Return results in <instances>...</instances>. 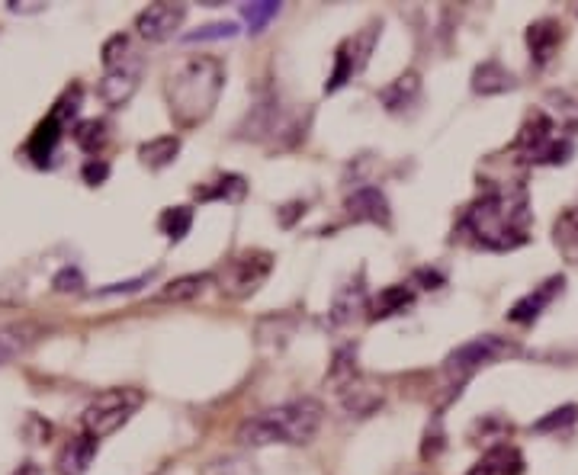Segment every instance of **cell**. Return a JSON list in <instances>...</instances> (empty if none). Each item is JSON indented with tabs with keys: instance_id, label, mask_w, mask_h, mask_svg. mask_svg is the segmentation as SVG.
<instances>
[{
	"instance_id": "6da1fadb",
	"label": "cell",
	"mask_w": 578,
	"mask_h": 475,
	"mask_svg": "<svg viewBox=\"0 0 578 475\" xmlns=\"http://www.w3.org/2000/svg\"><path fill=\"white\" fill-rule=\"evenodd\" d=\"M463 228L489 251H514L527 241L530 203L521 180H492L466 209Z\"/></svg>"
},
{
	"instance_id": "7a4b0ae2",
	"label": "cell",
	"mask_w": 578,
	"mask_h": 475,
	"mask_svg": "<svg viewBox=\"0 0 578 475\" xmlns=\"http://www.w3.org/2000/svg\"><path fill=\"white\" fill-rule=\"evenodd\" d=\"M325 421V408L318 398H293V402L267 408L261 415H251L238 424L235 440L245 447H270V443H289L306 447L318 437Z\"/></svg>"
},
{
	"instance_id": "3957f363",
	"label": "cell",
	"mask_w": 578,
	"mask_h": 475,
	"mask_svg": "<svg viewBox=\"0 0 578 475\" xmlns=\"http://www.w3.org/2000/svg\"><path fill=\"white\" fill-rule=\"evenodd\" d=\"M225 87V68L212 55H193L180 65L171 81H167V100H171V116L180 126H196L206 122L216 110Z\"/></svg>"
},
{
	"instance_id": "277c9868",
	"label": "cell",
	"mask_w": 578,
	"mask_h": 475,
	"mask_svg": "<svg viewBox=\"0 0 578 475\" xmlns=\"http://www.w3.org/2000/svg\"><path fill=\"white\" fill-rule=\"evenodd\" d=\"M142 405V392L139 389H110V392H100L94 402L84 408L81 415V427L87 437L103 440L116 434L135 411Z\"/></svg>"
},
{
	"instance_id": "5b68a950",
	"label": "cell",
	"mask_w": 578,
	"mask_h": 475,
	"mask_svg": "<svg viewBox=\"0 0 578 475\" xmlns=\"http://www.w3.org/2000/svg\"><path fill=\"white\" fill-rule=\"evenodd\" d=\"M273 270V257L267 251H245L232 257L219 273V289L228 299H248L257 289L264 286V280Z\"/></svg>"
},
{
	"instance_id": "8992f818",
	"label": "cell",
	"mask_w": 578,
	"mask_h": 475,
	"mask_svg": "<svg viewBox=\"0 0 578 475\" xmlns=\"http://www.w3.org/2000/svg\"><path fill=\"white\" fill-rule=\"evenodd\" d=\"M521 354V347L508 337H498V334H482V337H473V341H466L453 350L447 357V370L450 373H473L479 366H489V363H498L505 357H517Z\"/></svg>"
},
{
	"instance_id": "52a82bcc",
	"label": "cell",
	"mask_w": 578,
	"mask_h": 475,
	"mask_svg": "<svg viewBox=\"0 0 578 475\" xmlns=\"http://www.w3.org/2000/svg\"><path fill=\"white\" fill-rule=\"evenodd\" d=\"M184 17H187L184 4H148L139 17H135V29H139V36L148 42H164L177 33Z\"/></svg>"
},
{
	"instance_id": "ba28073f",
	"label": "cell",
	"mask_w": 578,
	"mask_h": 475,
	"mask_svg": "<svg viewBox=\"0 0 578 475\" xmlns=\"http://www.w3.org/2000/svg\"><path fill=\"white\" fill-rule=\"evenodd\" d=\"M556 139V122L546 110H534L527 113L521 132H517V142H514V151H524L527 161H537L540 151Z\"/></svg>"
},
{
	"instance_id": "9c48e42d",
	"label": "cell",
	"mask_w": 578,
	"mask_h": 475,
	"mask_svg": "<svg viewBox=\"0 0 578 475\" xmlns=\"http://www.w3.org/2000/svg\"><path fill=\"white\" fill-rule=\"evenodd\" d=\"M562 286H566V277H550L546 283H540L534 293H527L524 299H517L511 305L508 318L514 321V325H534V321L543 315L546 305H550L562 293Z\"/></svg>"
},
{
	"instance_id": "30bf717a",
	"label": "cell",
	"mask_w": 578,
	"mask_h": 475,
	"mask_svg": "<svg viewBox=\"0 0 578 475\" xmlns=\"http://www.w3.org/2000/svg\"><path fill=\"white\" fill-rule=\"evenodd\" d=\"M347 216L354 222H373V225H389V199L379 187H360L347 196Z\"/></svg>"
},
{
	"instance_id": "8fae6325",
	"label": "cell",
	"mask_w": 578,
	"mask_h": 475,
	"mask_svg": "<svg viewBox=\"0 0 578 475\" xmlns=\"http://www.w3.org/2000/svg\"><path fill=\"white\" fill-rule=\"evenodd\" d=\"M139 71L142 65H129V68H116V71H106L100 84H97V94L106 106H126L135 94V87H139Z\"/></svg>"
},
{
	"instance_id": "7c38bea8",
	"label": "cell",
	"mask_w": 578,
	"mask_h": 475,
	"mask_svg": "<svg viewBox=\"0 0 578 475\" xmlns=\"http://www.w3.org/2000/svg\"><path fill=\"white\" fill-rule=\"evenodd\" d=\"M39 334H42V328L33 325V321H13V325L0 328V366L23 357L26 350L39 341Z\"/></svg>"
},
{
	"instance_id": "4fadbf2b",
	"label": "cell",
	"mask_w": 578,
	"mask_h": 475,
	"mask_svg": "<svg viewBox=\"0 0 578 475\" xmlns=\"http://www.w3.org/2000/svg\"><path fill=\"white\" fill-rule=\"evenodd\" d=\"M562 42V26L553 23V20H537L530 23L527 29V49H530V58L537 61V65H546Z\"/></svg>"
},
{
	"instance_id": "5bb4252c",
	"label": "cell",
	"mask_w": 578,
	"mask_h": 475,
	"mask_svg": "<svg viewBox=\"0 0 578 475\" xmlns=\"http://www.w3.org/2000/svg\"><path fill=\"white\" fill-rule=\"evenodd\" d=\"M62 129H65V122L58 119L55 113H49V116H45V119L39 122V126H36L33 139H29V145H26V155L33 158L39 167H42V164H49V158H52V151H55L58 139H62Z\"/></svg>"
},
{
	"instance_id": "9a60e30c",
	"label": "cell",
	"mask_w": 578,
	"mask_h": 475,
	"mask_svg": "<svg viewBox=\"0 0 578 475\" xmlns=\"http://www.w3.org/2000/svg\"><path fill=\"white\" fill-rule=\"evenodd\" d=\"M97 456V440L94 437H74L71 443H65L62 456H58V475H84L87 466L94 463Z\"/></svg>"
},
{
	"instance_id": "2e32d148",
	"label": "cell",
	"mask_w": 578,
	"mask_h": 475,
	"mask_svg": "<svg viewBox=\"0 0 578 475\" xmlns=\"http://www.w3.org/2000/svg\"><path fill=\"white\" fill-rule=\"evenodd\" d=\"M517 81L514 74L498 65V61H482V65L473 71V90L482 97H492V94H508V90H514Z\"/></svg>"
},
{
	"instance_id": "e0dca14e",
	"label": "cell",
	"mask_w": 578,
	"mask_h": 475,
	"mask_svg": "<svg viewBox=\"0 0 578 475\" xmlns=\"http://www.w3.org/2000/svg\"><path fill=\"white\" fill-rule=\"evenodd\" d=\"M521 469H524L521 453L508 447V443H498V447H492L479 459L476 469L469 475H521Z\"/></svg>"
},
{
	"instance_id": "ac0fdd59",
	"label": "cell",
	"mask_w": 578,
	"mask_h": 475,
	"mask_svg": "<svg viewBox=\"0 0 578 475\" xmlns=\"http://www.w3.org/2000/svg\"><path fill=\"white\" fill-rule=\"evenodd\" d=\"M212 283H216L212 273H187V277L164 283L161 293H158V302H190L196 296H203Z\"/></svg>"
},
{
	"instance_id": "d6986e66",
	"label": "cell",
	"mask_w": 578,
	"mask_h": 475,
	"mask_svg": "<svg viewBox=\"0 0 578 475\" xmlns=\"http://www.w3.org/2000/svg\"><path fill=\"white\" fill-rule=\"evenodd\" d=\"M421 94V81L415 71H405L402 78H395L383 94H379V100H383V106L389 113H399V110H408Z\"/></svg>"
},
{
	"instance_id": "ffe728a7",
	"label": "cell",
	"mask_w": 578,
	"mask_h": 475,
	"mask_svg": "<svg viewBox=\"0 0 578 475\" xmlns=\"http://www.w3.org/2000/svg\"><path fill=\"white\" fill-rule=\"evenodd\" d=\"M553 241L566 260H578V206H569L559 212L553 225Z\"/></svg>"
},
{
	"instance_id": "44dd1931",
	"label": "cell",
	"mask_w": 578,
	"mask_h": 475,
	"mask_svg": "<svg viewBox=\"0 0 578 475\" xmlns=\"http://www.w3.org/2000/svg\"><path fill=\"white\" fill-rule=\"evenodd\" d=\"M341 395H344V408L357 418H367L379 405H383V389L367 386V382H360V379L354 382L351 389H344Z\"/></svg>"
},
{
	"instance_id": "7402d4cb",
	"label": "cell",
	"mask_w": 578,
	"mask_h": 475,
	"mask_svg": "<svg viewBox=\"0 0 578 475\" xmlns=\"http://www.w3.org/2000/svg\"><path fill=\"white\" fill-rule=\"evenodd\" d=\"M177 151H180L177 135H158V139L139 145V158L145 167H151V171H161V167H167L177 158Z\"/></svg>"
},
{
	"instance_id": "603a6c76",
	"label": "cell",
	"mask_w": 578,
	"mask_h": 475,
	"mask_svg": "<svg viewBox=\"0 0 578 475\" xmlns=\"http://www.w3.org/2000/svg\"><path fill=\"white\" fill-rule=\"evenodd\" d=\"M103 68L106 71H116V68H129V65H142L139 61V52H135V45H132V39L129 36H123V33H116V36H110L103 42Z\"/></svg>"
},
{
	"instance_id": "cb8c5ba5",
	"label": "cell",
	"mask_w": 578,
	"mask_h": 475,
	"mask_svg": "<svg viewBox=\"0 0 578 475\" xmlns=\"http://www.w3.org/2000/svg\"><path fill=\"white\" fill-rule=\"evenodd\" d=\"M357 379H360L357 376V347H341L328 370V382L338 392H344V389H351Z\"/></svg>"
},
{
	"instance_id": "d4e9b609",
	"label": "cell",
	"mask_w": 578,
	"mask_h": 475,
	"mask_svg": "<svg viewBox=\"0 0 578 475\" xmlns=\"http://www.w3.org/2000/svg\"><path fill=\"white\" fill-rule=\"evenodd\" d=\"M415 302V293L408 286H386L383 293L373 299V312L370 318H389V315H399L405 312L408 305Z\"/></svg>"
},
{
	"instance_id": "484cf974",
	"label": "cell",
	"mask_w": 578,
	"mask_h": 475,
	"mask_svg": "<svg viewBox=\"0 0 578 475\" xmlns=\"http://www.w3.org/2000/svg\"><path fill=\"white\" fill-rule=\"evenodd\" d=\"M363 312V289L360 286H344L338 296H334V305H331V325L334 328H344L347 321H354V315Z\"/></svg>"
},
{
	"instance_id": "4316f807",
	"label": "cell",
	"mask_w": 578,
	"mask_h": 475,
	"mask_svg": "<svg viewBox=\"0 0 578 475\" xmlns=\"http://www.w3.org/2000/svg\"><path fill=\"white\" fill-rule=\"evenodd\" d=\"M245 193H248V183L238 174H228V177L216 180V187H209V190H196L200 199H225V203H241Z\"/></svg>"
},
{
	"instance_id": "83f0119b",
	"label": "cell",
	"mask_w": 578,
	"mask_h": 475,
	"mask_svg": "<svg viewBox=\"0 0 578 475\" xmlns=\"http://www.w3.org/2000/svg\"><path fill=\"white\" fill-rule=\"evenodd\" d=\"M74 142H78V148H84L87 155H97L106 142V122L103 119L78 122V126H74Z\"/></svg>"
},
{
	"instance_id": "f1b7e54d",
	"label": "cell",
	"mask_w": 578,
	"mask_h": 475,
	"mask_svg": "<svg viewBox=\"0 0 578 475\" xmlns=\"http://www.w3.org/2000/svg\"><path fill=\"white\" fill-rule=\"evenodd\" d=\"M161 232L171 238V241H180L193 225V209L190 206H174V209H164V216L158 219Z\"/></svg>"
},
{
	"instance_id": "f546056e",
	"label": "cell",
	"mask_w": 578,
	"mask_h": 475,
	"mask_svg": "<svg viewBox=\"0 0 578 475\" xmlns=\"http://www.w3.org/2000/svg\"><path fill=\"white\" fill-rule=\"evenodd\" d=\"M241 13H245L251 33H264L267 23L280 13V4H277V0H261V4H245V7H241Z\"/></svg>"
},
{
	"instance_id": "4dcf8cb0",
	"label": "cell",
	"mask_w": 578,
	"mask_h": 475,
	"mask_svg": "<svg viewBox=\"0 0 578 475\" xmlns=\"http://www.w3.org/2000/svg\"><path fill=\"white\" fill-rule=\"evenodd\" d=\"M238 33L235 23H209V26H200L196 33H187L184 39L187 42H212V39H232Z\"/></svg>"
},
{
	"instance_id": "1f68e13d",
	"label": "cell",
	"mask_w": 578,
	"mask_h": 475,
	"mask_svg": "<svg viewBox=\"0 0 578 475\" xmlns=\"http://www.w3.org/2000/svg\"><path fill=\"white\" fill-rule=\"evenodd\" d=\"M572 139H553L550 145H546L540 155H537V164H566L572 158Z\"/></svg>"
},
{
	"instance_id": "d6a6232c",
	"label": "cell",
	"mask_w": 578,
	"mask_h": 475,
	"mask_svg": "<svg viewBox=\"0 0 578 475\" xmlns=\"http://www.w3.org/2000/svg\"><path fill=\"white\" fill-rule=\"evenodd\" d=\"M575 415H578V408H575V405L556 408V411H550V415L540 418V421L534 424V431H540V434H546V431H556V427H566V424H572V421H575Z\"/></svg>"
},
{
	"instance_id": "836d02e7",
	"label": "cell",
	"mask_w": 578,
	"mask_h": 475,
	"mask_svg": "<svg viewBox=\"0 0 578 475\" xmlns=\"http://www.w3.org/2000/svg\"><path fill=\"white\" fill-rule=\"evenodd\" d=\"M203 475H257V472L245 459H219V463H209Z\"/></svg>"
},
{
	"instance_id": "e575fe53",
	"label": "cell",
	"mask_w": 578,
	"mask_h": 475,
	"mask_svg": "<svg viewBox=\"0 0 578 475\" xmlns=\"http://www.w3.org/2000/svg\"><path fill=\"white\" fill-rule=\"evenodd\" d=\"M55 293H81V286H84V273L78 267H65L62 273H55Z\"/></svg>"
},
{
	"instance_id": "d590c367",
	"label": "cell",
	"mask_w": 578,
	"mask_h": 475,
	"mask_svg": "<svg viewBox=\"0 0 578 475\" xmlns=\"http://www.w3.org/2000/svg\"><path fill=\"white\" fill-rule=\"evenodd\" d=\"M106 177H110V164H106L103 158H90L84 164V180L90 183V187H100Z\"/></svg>"
},
{
	"instance_id": "8d00e7d4",
	"label": "cell",
	"mask_w": 578,
	"mask_h": 475,
	"mask_svg": "<svg viewBox=\"0 0 578 475\" xmlns=\"http://www.w3.org/2000/svg\"><path fill=\"white\" fill-rule=\"evenodd\" d=\"M145 283V277H139V280H129V283H116V286H110V289H100V296H116V293H135Z\"/></svg>"
},
{
	"instance_id": "74e56055",
	"label": "cell",
	"mask_w": 578,
	"mask_h": 475,
	"mask_svg": "<svg viewBox=\"0 0 578 475\" xmlns=\"http://www.w3.org/2000/svg\"><path fill=\"white\" fill-rule=\"evenodd\" d=\"M13 475H39V472H36V466H33V463H23L17 472H13Z\"/></svg>"
}]
</instances>
